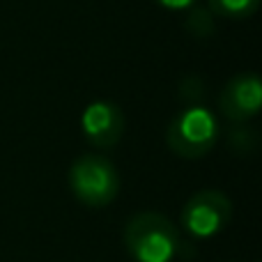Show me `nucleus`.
I'll use <instances>...</instances> for the list:
<instances>
[{
	"instance_id": "nucleus-1",
	"label": "nucleus",
	"mask_w": 262,
	"mask_h": 262,
	"mask_svg": "<svg viewBox=\"0 0 262 262\" xmlns=\"http://www.w3.org/2000/svg\"><path fill=\"white\" fill-rule=\"evenodd\" d=\"M189 246L163 214L140 212L124 226V249L134 262H172L186 258Z\"/></svg>"
},
{
	"instance_id": "nucleus-2",
	"label": "nucleus",
	"mask_w": 262,
	"mask_h": 262,
	"mask_svg": "<svg viewBox=\"0 0 262 262\" xmlns=\"http://www.w3.org/2000/svg\"><path fill=\"white\" fill-rule=\"evenodd\" d=\"M72 193L88 207H106L120 191V175L115 166L101 154L78 157L69 168Z\"/></svg>"
},
{
	"instance_id": "nucleus-3",
	"label": "nucleus",
	"mask_w": 262,
	"mask_h": 262,
	"mask_svg": "<svg viewBox=\"0 0 262 262\" xmlns=\"http://www.w3.org/2000/svg\"><path fill=\"white\" fill-rule=\"evenodd\" d=\"M219 122L212 111L203 106H189L172 118L166 131V143L177 157L200 159L216 145Z\"/></svg>"
},
{
	"instance_id": "nucleus-4",
	"label": "nucleus",
	"mask_w": 262,
	"mask_h": 262,
	"mask_svg": "<svg viewBox=\"0 0 262 262\" xmlns=\"http://www.w3.org/2000/svg\"><path fill=\"white\" fill-rule=\"evenodd\" d=\"M232 203L226 193L216 189H205L191 195L182 207V226L191 237L207 239L230 223Z\"/></svg>"
},
{
	"instance_id": "nucleus-5",
	"label": "nucleus",
	"mask_w": 262,
	"mask_h": 262,
	"mask_svg": "<svg viewBox=\"0 0 262 262\" xmlns=\"http://www.w3.org/2000/svg\"><path fill=\"white\" fill-rule=\"evenodd\" d=\"M81 129L85 138L97 147H113L122 138V111L111 101H92L81 115Z\"/></svg>"
},
{
	"instance_id": "nucleus-6",
	"label": "nucleus",
	"mask_w": 262,
	"mask_h": 262,
	"mask_svg": "<svg viewBox=\"0 0 262 262\" xmlns=\"http://www.w3.org/2000/svg\"><path fill=\"white\" fill-rule=\"evenodd\" d=\"M262 104V83L255 74H239L226 85L221 95V108L235 122L253 118Z\"/></svg>"
},
{
	"instance_id": "nucleus-7",
	"label": "nucleus",
	"mask_w": 262,
	"mask_h": 262,
	"mask_svg": "<svg viewBox=\"0 0 262 262\" xmlns=\"http://www.w3.org/2000/svg\"><path fill=\"white\" fill-rule=\"evenodd\" d=\"M260 0H209V7L219 16L230 18H246L258 9Z\"/></svg>"
},
{
	"instance_id": "nucleus-8",
	"label": "nucleus",
	"mask_w": 262,
	"mask_h": 262,
	"mask_svg": "<svg viewBox=\"0 0 262 262\" xmlns=\"http://www.w3.org/2000/svg\"><path fill=\"white\" fill-rule=\"evenodd\" d=\"M157 3L166 9H186V7H191L195 0H157Z\"/></svg>"
}]
</instances>
